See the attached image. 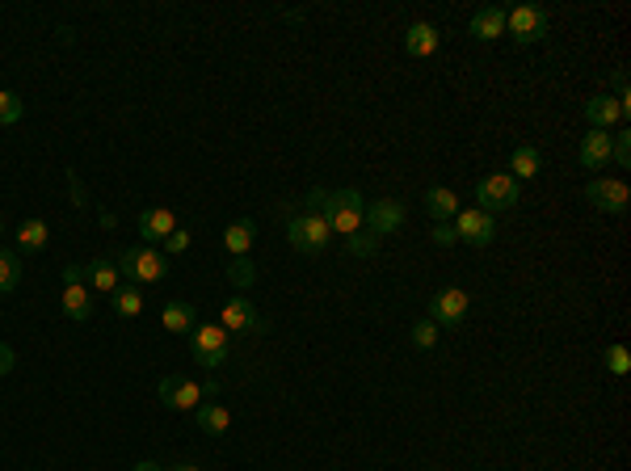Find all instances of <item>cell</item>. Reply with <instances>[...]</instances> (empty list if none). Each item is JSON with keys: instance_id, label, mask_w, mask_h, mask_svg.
<instances>
[{"instance_id": "6da1fadb", "label": "cell", "mask_w": 631, "mask_h": 471, "mask_svg": "<svg viewBox=\"0 0 631 471\" xmlns=\"http://www.w3.org/2000/svg\"><path fill=\"white\" fill-rule=\"evenodd\" d=\"M320 198H325V190H312L304 198V211L291 215V223H287V240H291L295 253H304V257L325 253L328 240H333V231H328L325 215H320Z\"/></svg>"}, {"instance_id": "7a4b0ae2", "label": "cell", "mask_w": 631, "mask_h": 471, "mask_svg": "<svg viewBox=\"0 0 631 471\" xmlns=\"http://www.w3.org/2000/svg\"><path fill=\"white\" fill-rule=\"evenodd\" d=\"M320 215H325L328 231H337V236H353V231H363V219H366V198L358 190H325L320 198Z\"/></svg>"}, {"instance_id": "3957f363", "label": "cell", "mask_w": 631, "mask_h": 471, "mask_svg": "<svg viewBox=\"0 0 631 471\" xmlns=\"http://www.w3.org/2000/svg\"><path fill=\"white\" fill-rule=\"evenodd\" d=\"M118 274L122 278H131V287H152V282H165V274H169V257L160 253V249H152V244H139V249H127V253L118 257Z\"/></svg>"}, {"instance_id": "277c9868", "label": "cell", "mask_w": 631, "mask_h": 471, "mask_svg": "<svg viewBox=\"0 0 631 471\" xmlns=\"http://www.w3.org/2000/svg\"><path fill=\"white\" fill-rule=\"evenodd\" d=\"M190 353L202 371H219L231 358V333L223 325H198L190 333Z\"/></svg>"}, {"instance_id": "5b68a950", "label": "cell", "mask_w": 631, "mask_h": 471, "mask_svg": "<svg viewBox=\"0 0 631 471\" xmlns=\"http://www.w3.org/2000/svg\"><path fill=\"white\" fill-rule=\"evenodd\" d=\"M518 198H523V185L513 182L510 173H488L485 182L476 185V211H485V215L497 219L501 211H510V206H518Z\"/></svg>"}, {"instance_id": "8992f818", "label": "cell", "mask_w": 631, "mask_h": 471, "mask_svg": "<svg viewBox=\"0 0 631 471\" xmlns=\"http://www.w3.org/2000/svg\"><path fill=\"white\" fill-rule=\"evenodd\" d=\"M160 400L169 404V409L177 412H194L198 404H202V396H215L219 387L215 383H194V379H185V375H169V379H160Z\"/></svg>"}, {"instance_id": "52a82bcc", "label": "cell", "mask_w": 631, "mask_h": 471, "mask_svg": "<svg viewBox=\"0 0 631 471\" xmlns=\"http://www.w3.org/2000/svg\"><path fill=\"white\" fill-rule=\"evenodd\" d=\"M467 312H472V295L463 287H442L429 299V316L425 320H434L438 328H459L467 320Z\"/></svg>"}, {"instance_id": "ba28073f", "label": "cell", "mask_w": 631, "mask_h": 471, "mask_svg": "<svg viewBox=\"0 0 631 471\" xmlns=\"http://www.w3.org/2000/svg\"><path fill=\"white\" fill-rule=\"evenodd\" d=\"M505 30H510V38L523 42V47L543 42L547 38V9H539V5H513V9L505 13Z\"/></svg>"}, {"instance_id": "9c48e42d", "label": "cell", "mask_w": 631, "mask_h": 471, "mask_svg": "<svg viewBox=\"0 0 631 471\" xmlns=\"http://www.w3.org/2000/svg\"><path fill=\"white\" fill-rule=\"evenodd\" d=\"M585 198L602 215H627V206H631V190L619 177H594V182L585 185Z\"/></svg>"}, {"instance_id": "30bf717a", "label": "cell", "mask_w": 631, "mask_h": 471, "mask_svg": "<svg viewBox=\"0 0 631 471\" xmlns=\"http://www.w3.org/2000/svg\"><path fill=\"white\" fill-rule=\"evenodd\" d=\"M63 316L68 320L93 316V290L85 287V266H63Z\"/></svg>"}, {"instance_id": "8fae6325", "label": "cell", "mask_w": 631, "mask_h": 471, "mask_svg": "<svg viewBox=\"0 0 631 471\" xmlns=\"http://www.w3.org/2000/svg\"><path fill=\"white\" fill-rule=\"evenodd\" d=\"M404 219H409V211H404V203H396V198H379V203H366V219L363 228L371 231V236H391V231L404 228Z\"/></svg>"}, {"instance_id": "7c38bea8", "label": "cell", "mask_w": 631, "mask_h": 471, "mask_svg": "<svg viewBox=\"0 0 631 471\" xmlns=\"http://www.w3.org/2000/svg\"><path fill=\"white\" fill-rule=\"evenodd\" d=\"M450 228H455V236H459L463 244H476V249H485V244L497 240V219L485 215V211H476V206L472 211H459Z\"/></svg>"}, {"instance_id": "4fadbf2b", "label": "cell", "mask_w": 631, "mask_h": 471, "mask_svg": "<svg viewBox=\"0 0 631 471\" xmlns=\"http://www.w3.org/2000/svg\"><path fill=\"white\" fill-rule=\"evenodd\" d=\"M219 325L228 328V333H266V316L257 312L253 303L236 295V299L223 303V312H219Z\"/></svg>"}, {"instance_id": "5bb4252c", "label": "cell", "mask_w": 631, "mask_h": 471, "mask_svg": "<svg viewBox=\"0 0 631 471\" xmlns=\"http://www.w3.org/2000/svg\"><path fill=\"white\" fill-rule=\"evenodd\" d=\"M177 231V215H173L169 206H147L144 215H139V236L144 244H165Z\"/></svg>"}, {"instance_id": "9a60e30c", "label": "cell", "mask_w": 631, "mask_h": 471, "mask_svg": "<svg viewBox=\"0 0 631 471\" xmlns=\"http://www.w3.org/2000/svg\"><path fill=\"white\" fill-rule=\"evenodd\" d=\"M585 118H589V127H594V131H610L615 122H623L619 97H610V93L589 97V101H585Z\"/></svg>"}, {"instance_id": "2e32d148", "label": "cell", "mask_w": 631, "mask_h": 471, "mask_svg": "<svg viewBox=\"0 0 631 471\" xmlns=\"http://www.w3.org/2000/svg\"><path fill=\"white\" fill-rule=\"evenodd\" d=\"M472 38H480V42H493V38L505 34V9L501 5H480V9L472 13Z\"/></svg>"}, {"instance_id": "e0dca14e", "label": "cell", "mask_w": 631, "mask_h": 471, "mask_svg": "<svg viewBox=\"0 0 631 471\" xmlns=\"http://www.w3.org/2000/svg\"><path fill=\"white\" fill-rule=\"evenodd\" d=\"M404 51H409L413 60H429V55H438V25L413 22L409 30H404Z\"/></svg>"}, {"instance_id": "ac0fdd59", "label": "cell", "mask_w": 631, "mask_h": 471, "mask_svg": "<svg viewBox=\"0 0 631 471\" xmlns=\"http://www.w3.org/2000/svg\"><path fill=\"white\" fill-rule=\"evenodd\" d=\"M581 156V169H607L610 165V131H589L577 147Z\"/></svg>"}, {"instance_id": "d6986e66", "label": "cell", "mask_w": 631, "mask_h": 471, "mask_svg": "<svg viewBox=\"0 0 631 471\" xmlns=\"http://www.w3.org/2000/svg\"><path fill=\"white\" fill-rule=\"evenodd\" d=\"M425 211H429V219H434V223H447V219H455L463 211L459 193L447 190V185H429V190H425Z\"/></svg>"}, {"instance_id": "ffe728a7", "label": "cell", "mask_w": 631, "mask_h": 471, "mask_svg": "<svg viewBox=\"0 0 631 471\" xmlns=\"http://www.w3.org/2000/svg\"><path fill=\"white\" fill-rule=\"evenodd\" d=\"M85 278H89V290H93V295H114L122 274H118V266H114V261L98 257V261H89V266H85Z\"/></svg>"}, {"instance_id": "44dd1931", "label": "cell", "mask_w": 631, "mask_h": 471, "mask_svg": "<svg viewBox=\"0 0 631 471\" xmlns=\"http://www.w3.org/2000/svg\"><path fill=\"white\" fill-rule=\"evenodd\" d=\"M160 325L169 328V333H194L198 328V307L194 303H165Z\"/></svg>"}, {"instance_id": "7402d4cb", "label": "cell", "mask_w": 631, "mask_h": 471, "mask_svg": "<svg viewBox=\"0 0 631 471\" xmlns=\"http://www.w3.org/2000/svg\"><path fill=\"white\" fill-rule=\"evenodd\" d=\"M253 240H257L253 219H236V223H228V231H223V249H228L231 257H244L253 249Z\"/></svg>"}, {"instance_id": "603a6c76", "label": "cell", "mask_w": 631, "mask_h": 471, "mask_svg": "<svg viewBox=\"0 0 631 471\" xmlns=\"http://www.w3.org/2000/svg\"><path fill=\"white\" fill-rule=\"evenodd\" d=\"M47 240H51L47 219H25L22 228H17V249H22V253H42Z\"/></svg>"}, {"instance_id": "cb8c5ba5", "label": "cell", "mask_w": 631, "mask_h": 471, "mask_svg": "<svg viewBox=\"0 0 631 471\" xmlns=\"http://www.w3.org/2000/svg\"><path fill=\"white\" fill-rule=\"evenodd\" d=\"M194 421H198V429L202 434H228L231 429V412L223 409V404H198L194 409Z\"/></svg>"}, {"instance_id": "d4e9b609", "label": "cell", "mask_w": 631, "mask_h": 471, "mask_svg": "<svg viewBox=\"0 0 631 471\" xmlns=\"http://www.w3.org/2000/svg\"><path fill=\"white\" fill-rule=\"evenodd\" d=\"M510 169H513V173H510L513 182H526V177H539V169H543V152H539V147H531V144L513 147Z\"/></svg>"}, {"instance_id": "484cf974", "label": "cell", "mask_w": 631, "mask_h": 471, "mask_svg": "<svg viewBox=\"0 0 631 471\" xmlns=\"http://www.w3.org/2000/svg\"><path fill=\"white\" fill-rule=\"evenodd\" d=\"M139 312H144V295H139V287H118L114 290V316H118V320H135Z\"/></svg>"}, {"instance_id": "4316f807", "label": "cell", "mask_w": 631, "mask_h": 471, "mask_svg": "<svg viewBox=\"0 0 631 471\" xmlns=\"http://www.w3.org/2000/svg\"><path fill=\"white\" fill-rule=\"evenodd\" d=\"M17 282H22V257L13 249H0V295L17 290Z\"/></svg>"}, {"instance_id": "83f0119b", "label": "cell", "mask_w": 631, "mask_h": 471, "mask_svg": "<svg viewBox=\"0 0 631 471\" xmlns=\"http://www.w3.org/2000/svg\"><path fill=\"white\" fill-rule=\"evenodd\" d=\"M228 282L236 290H249L257 282V266L249 261V257H231V261H228Z\"/></svg>"}, {"instance_id": "f1b7e54d", "label": "cell", "mask_w": 631, "mask_h": 471, "mask_svg": "<svg viewBox=\"0 0 631 471\" xmlns=\"http://www.w3.org/2000/svg\"><path fill=\"white\" fill-rule=\"evenodd\" d=\"M22 118H25L22 97L9 93V89H0V127H17Z\"/></svg>"}, {"instance_id": "f546056e", "label": "cell", "mask_w": 631, "mask_h": 471, "mask_svg": "<svg viewBox=\"0 0 631 471\" xmlns=\"http://www.w3.org/2000/svg\"><path fill=\"white\" fill-rule=\"evenodd\" d=\"M345 249H350L353 257H375L379 253V236H371V231H353V236H345Z\"/></svg>"}, {"instance_id": "4dcf8cb0", "label": "cell", "mask_w": 631, "mask_h": 471, "mask_svg": "<svg viewBox=\"0 0 631 471\" xmlns=\"http://www.w3.org/2000/svg\"><path fill=\"white\" fill-rule=\"evenodd\" d=\"M409 337H413L417 350H434V345H438V325H434V320H421V325H413Z\"/></svg>"}, {"instance_id": "1f68e13d", "label": "cell", "mask_w": 631, "mask_h": 471, "mask_svg": "<svg viewBox=\"0 0 631 471\" xmlns=\"http://www.w3.org/2000/svg\"><path fill=\"white\" fill-rule=\"evenodd\" d=\"M607 371H610V375H619V379L631 371V353L623 350V345H610V350H607Z\"/></svg>"}, {"instance_id": "d6a6232c", "label": "cell", "mask_w": 631, "mask_h": 471, "mask_svg": "<svg viewBox=\"0 0 631 471\" xmlns=\"http://www.w3.org/2000/svg\"><path fill=\"white\" fill-rule=\"evenodd\" d=\"M434 244L438 249H450V244H459V236H455L450 223H434Z\"/></svg>"}, {"instance_id": "836d02e7", "label": "cell", "mask_w": 631, "mask_h": 471, "mask_svg": "<svg viewBox=\"0 0 631 471\" xmlns=\"http://www.w3.org/2000/svg\"><path fill=\"white\" fill-rule=\"evenodd\" d=\"M165 249H169V253H185V249H190V231L177 228V231L169 236V240H165Z\"/></svg>"}, {"instance_id": "e575fe53", "label": "cell", "mask_w": 631, "mask_h": 471, "mask_svg": "<svg viewBox=\"0 0 631 471\" xmlns=\"http://www.w3.org/2000/svg\"><path fill=\"white\" fill-rule=\"evenodd\" d=\"M13 363H17V353H13L9 345L0 341V379H5V375H9V371H13Z\"/></svg>"}, {"instance_id": "d590c367", "label": "cell", "mask_w": 631, "mask_h": 471, "mask_svg": "<svg viewBox=\"0 0 631 471\" xmlns=\"http://www.w3.org/2000/svg\"><path fill=\"white\" fill-rule=\"evenodd\" d=\"M135 471H165L160 463H135Z\"/></svg>"}, {"instance_id": "8d00e7d4", "label": "cell", "mask_w": 631, "mask_h": 471, "mask_svg": "<svg viewBox=\"0 0 631 471\" xmlns=\"http://www.w3.org/2000/svg\"><path fill=\"white\" fill-rule=\"evenodd\" d=\"M169 471H202V467H194V463H182V467H169Z\"/></svg>"}, {"instance_id": "74e56055", "label": "cell", "mask_w": 631, "mask_h": 471, "mask_svg": "<svg viewBox=\"0 0 631 471\" xmlns=\"http://www.w3.org/2000/svg\"><path fill=\"white\" fill-rule=\"evenodd\" d=\"M0 231H5V219H0Z\"/></svg>"}]
</instances>
